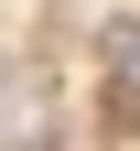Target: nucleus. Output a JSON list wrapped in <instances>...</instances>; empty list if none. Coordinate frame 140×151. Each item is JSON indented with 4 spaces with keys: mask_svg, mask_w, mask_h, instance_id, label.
I'll return each mask as SVG.
<instances>
[{
    "mask_svg": "<svg viewBox=\"0 0 140 151\" xmlns=\"http://www.w3.org/2000/svg\"><path fill=\"white\" fill-rule=\"evenodd\" d=\"M97 54H108V65H118V76H129V65H140V22H129V11H118V22H97Z\"/></svg>",
    "mask_w": 140,
    "mask_h": 151,
    "instance_id": "obj_1",
    "label": "nucleus"
},
{
    "mask_svg": "<svg viewBox=\"0 0 140 151\" xmlns=\"http://www.w3.org/2000/svg\"><path fill=\"white\" fill-rule=\"evenodd\" d=\"M108 119H118V140H140V86L118 76V97H108Z\"/></svg>",
    "mask_w": 140,
    "mask_h": 151,
    "instance_id": "obj_2",
    "label": "nucleus"
}]
</instances>
